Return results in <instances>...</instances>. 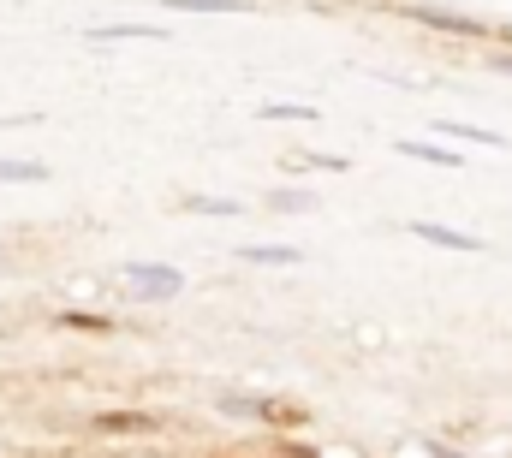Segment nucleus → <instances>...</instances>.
I'll use <instances>...</instances> for the list:
<instances>
[{"label": "nucleus", "mask_w": 512, "mask_h": 458, "mask_svg": "<svg viewBox=\"0 0 512 458\" xmlns=\"http://www.w3.org/2000/svg\"><path fill=\"white\" fill-rule=\"evenodd\" d=\"M90 42H167V24H90Z\"/></svg>", "instance_id": "20e7f679"}, {"label": "nucleus", "mask_w": 512, "mask_h": 458, "mask_svg": "<svg viewBox=\"0 0 512 458\" xmlns=\"http://www.w3.org/2000/svg\"><path fill=\"white\" fill-rule=\"evenodd\" d=\"M126 292L137 304H167L185 292V274L173 262H126Z\"/></svg>", "instance_id": "f257e3e1"}, {"label": "nucleus", "mask_w": 512, "mask_h": 458, "mask_svg": "<svg viewBox=\"0 0 512 458\" xmlns=\"http://www.w3.org/2000/svg\"><path fill=\"white\" fill-rule=\"evenodd\" d=\"M221 417H262V399H245V393H221Z\"/></svg>", "instance_id": "2eb2a0df"}, {"label": "nucleus", "mask_w": 512, "mask_h": 458, "mask_svg": "<svg viewBox=\"0 0 512 458\" xmlns=\"http://www.w3.org/2000/svg\"><path fill=\"white\" fill-rule=\"evenodd\" d=\"M268 209H274V215H310V209H316V197H310V191H274V197H268Z\"/></svg>", "instance_id": "f8f14e48"}, {"label": "nucleus", "mask_w": 512, "mask_h": 458, "mask_svg": "<svg viewBox=\"0 0 512 458\" xmlns=\"http://www.w3.org/2000/svg\"><path fill=\"white\" fill-rule=\"evenodd\" d=\"M441 131H447V137H465V143H483V149H507L501 131H483V125H471V119H441Z\"/></svg>", "instance_id": "0eeeda50"}, {"label": "nucleus", "mask_w": 512, "mask_h": 458, "mask_svg": "<svg viewBox=\"0 0 512 458\" xmlns=\"http://www.w3.org/2000/svg\"><path fill=\"white\" fill-rule=\"evenodd\" d=\"M0 268H6V262H0Z\"/></svg>", "instance_id": "a211bd4d"}, {"label": "nucleus", "mask_w": 512, "mask_h": 458, "mask_svg": "<svg viewBox=\"0 0 512 458\" xmlns=\"http://www.w3.org/2000/svg\"><path fill=\"white\" fill-rule=\"evenodd\" d=\"M185 209H191V215H209V221H233V215H245L239 197H185Z\"/></svg>", "instance_id": "6e6552de"}, {"label": "nucleus", "mask_w": 512, "mask_h": 458, "mask_svg": "<svg viewBox=\"0 0 512 458\" xmlns=\"http://www.w3.org/2000/svg\"><path fill=\"white\" fill-rule=\"evenodd\" d=\"M399 458H465V453H453L441 441H399Z\"/></svg>", "instance_id": "4468645a"}, {"label": "nucleus", "mask_w": 512, "mask_h": 458, "mask_svg": "<svg viewBox=\"0 0 512 458\" xmlns=\"http://www.w3.org/2000/svg\"><path fill=\"white\" fill-rule=\"evenodd\" d=\"M489 66H495V72H501V78H512V48H507V54H495V60H489Z\"/></svg>", "instance_id": "f3484780"}, {"label": "nucleus", "mask_w": 512, "mask_h": 458, "mask_svg": "<svg viewBox=\"0 0 512 458\" xmlns=\"http://www.w3.org/2000/svg\"><path fill=\"white\" fill-rule=\"evenodd\" d=\"M167 6L173 12H197V18L203 12H251V0H167Z\"/></svg>", "instance_id": "ddd939ff"}, {"label": "nucleus", "mask_w": 512, "mask_h": 458, "mask_svg": "<svg viewBox=\"0 0 512 458\" xmlns=\"http://www.w3.org/2000/svg\"><path fill=\"white\" fill-rule=\"evenodd\" d=\"M393 149H399L405 161H423V167H465L453 149H441V143H429V137H399Z\"/></svg>", "instance_id": "39448f33"}, {"label": "nucleus", "mask_w": 512, "mask_h": 458, "mask_svg": "<svg viewBox=\"0 0 512 458\" xmlns=\"http://www.w3.org/2000/svg\"><path fill=\"white\" fill-rule=\"evenodd\" d=\"M239 262H256V268H292V262H304V256H298V244H245Z\"/></svg>", "instance_id": "423d86ee"}, {"label": "nucleus", "mask_w": 512, "mask_h": 458, "mask_svg": "<svg viewBox=\"0 0 512 458\" xmlns=\"http://www.w3.org/2000/svg\"><path fill=\"white\" fill-rule=\"evenodd\" d=\"M411 18L429 24V30H447V36H483V30H489V24H477V18H465V12H447V6H411Z\"/></svg>", "instance_id": "7ed1b4c3"}, {"label": "nucleus", "mask_w": 512, "mask_h": 458, "mask_svg": "<svg viewBox=\"0 0 512 458\" xmlns=\"http://www.w3.org/2000/svg\"><path fill=\"white\" fill-rule=\"evenodd\" d=\"M256 119H274V125L286 119V125H298V119H322V114H316L310 102H262V114Z\"/></svg>", "instance_id": "9b49d317"}, {"label": "nucleus", "mask_w": 512, "mask_h": 458, "mask_svg": "<svg viewBox=\"0 0 512 458\" xmlns=\"http://www.w3.org/2000/svg\"><path fill=\"white\" fill-rule=\"evenodd\" d=\"M0 185H48L42 161H0Z\"/></svg>", "instance_id": "9d476101"}, {"label": "nucleus", "mask_w": 512, "mask_h": 458, "mask_svg": "<svg viewBox=\"0 0 512 458\" xmlns=\"http://www.w3.org/2000/svg\"><path fill=\"white\" fill-rule=\"evenodd\" d=\"M411 238H423V244H435V250H453V256H477L483 250V238L477 232H459V227H441V221H411Z\"/></svg>", "instance_id": "f03ea898"}, {"label": "nucleus", "mask_w": 512, "mask_h": 458, "mask_svg": "<svg viewBox=\"0 0 512 458\" xmlns=\"http://www.w3.org/2000/svg\"><path fill=\"white\" fill-rule=\"evenodd\" d=\"M96 429H108V435H137V429H155V417H143V411H102Z\"/></svg>", "instance_id": "1a4fd4ad"}, {"label": "nucleus", "mask_w": 512, "mask_h": 458, "mask_svg": "<svg viewBox=\"0 0 512 458\" xmlns=\"http://www.w3.org/2000/svg\"><path fill=\"white\" fill-rule=\"evenodd\" d=\"M72 328H108V316H84V310H66Z\"/></svg>", "instance_id": "dca6fc26"}]
</instances>
